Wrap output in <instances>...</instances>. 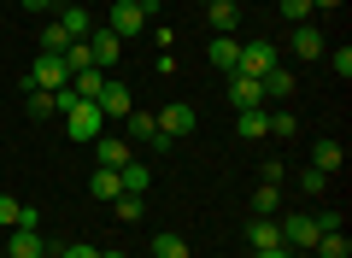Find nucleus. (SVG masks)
Instances as JSON below:
<instances>
[{
  "instance_id": "nucleus-1",
  "label": "nucleus",
  "mask_w": 352,
  "mask_h": 258,
  "mask_svg": "<svg viewBox=\"0 0 352 258\" xmlns=\"http://www.w3.org/2000/svg\"><path fill=\"white\" fill-rule=\"evenodd\" d=\"M59 118H65V136H71V141H94V136H106V118H100V106H94V100H71Z\"/></svg>"
},
{
  "instance_id": "nucleus-2",
  "label": "nucleus",
  "mask_w": 352,
  "mask_h": 258,
  "mask_svg": "<svg viewBox=\"0 0 352 258\" xmlns=\"http://www.w3.org/2000/svg\"><path fill=\"white\" fill-rule=\"evenodd\" d=\"M18 88H24V94H30V88H47V94H59V88H71V71H65V59H59V53H41V59L30 65V76H24Z\"/></svg>"
},
{
  "instance_id": "nucleus-3",
  "label": "nucleus",
  "mask_w": 352,
  "mask_h": 258,
  "mask_svg": "<svg viewBox=\"0 0 352 258\" xmlns=\"http://www.w3.org/2000/svg\"><path fill=\"white\" fill-rule=\"evenodd\" d=\"M276 223H282V246H288V252L317 246V235H323V217H317V211H288V217H276Z\"/></svg>"
},
{
  "instance_id": "nucleus-4",
  "label": "nucleus",
  "mask_w": 352,
  "mask_h": 258,
  "mask_svg": "<svg viewBox=\"0 0 352 258\" xmlns=\"http://www.w3.org/2000/svg\"><path fill=\"white\" fill-rule=\"evenodd\" d=\"M124 129H129V147H153V153H170V136H159V118L153 111H129L124 118Z\"/></svg>"
},
{
  "instance_id": "nucleus-5",
  "label": "nucleus",
  "mask_w": 352,
  "mask_h": 258,
  "mask_svg": "<svg viewBox=\"0 0 352 258\" xmlns=\"http://www.w3.org/2000/svg\"><path fill=\"white\" fill-rule=\"evenodd\" d=\"M94 106H100L106 123H124L129 111H135V94H129V83H112V76H106V88H100V100H94Z\"/></svg>"
},
{
  "instance_id": "nucleus-6",
  "label": "nucleus",
  "mask_w": 352,
  "mask_h": 258,
  "mask_svg": "<svg viewBox=\"0 0 352 258\" xmlns=\"http://www.w3.org/2000/svg\"><path fill=\"white\" fill-rule=\"evenodd\" d=\"M270 65H282L276 41H241V65H235L241 76H264V71H270Z\"/></svg>"
},
{
  "instance_id": "nucleus-7",
  "label": "nucleus",
  "mask_w": 352,
  "mask_h": 258,
  "mask_svg": "<svg viewBox=\"0 0 352 258\" xmlns=\"http://www.w3.org/2000/svg\"><path fill=\"white\" fill-rule=\"evenodd\" d=\"M147 24H153V18L141 12V6H129V0H112V12H106V30H112L118 41H124V36H141Z\"/></svg>"
},
{
  "instance_id": "nucleus-8",
  "label": "nucleus",
  "mask_w": 352,
  "mask_h": 258,
  "mask_svg": "<svg viewBox=\"0 0 352 258\" xmlns=\"http://www.w3.org/2000/svg\"><path fill=\"white\" fill-rule=\"evenodd\" d=\"M194 123H200V111H194L188 100H170V106L159 111V136H170V141H176V136H188Z\"/></svg>"
},
{
  "instance_id": "nucleus-9",
  "label": "nucleus",
  "mask_w": 352,
  "mask_h": 258,
  "mask_svg": "<svg viewBox=\"0 0 352 258\" xmlns=\"http://www.w3.org/2000/svg\"><path fill=\"white\" fill-rule=\"evenodd\" d=\"M88 147H94V159H100V171H124V164L135 159L124 136H94V141H88Z\"/></svg>"
},
{
  "instance_id": "nucleus-10",
  "label": "nucleus",
  "mask_w": 352,
  "mask_h": 258,
  "mask_svg": "<svg viewBox=\"0 0 352 258\" xmlns=\"http://www.w3.org/2000/svg\"><path fill=\"white\" fill-rule=\"evenodd\" d=\"M323 53H329L323 30H317V24H294V59H300V65H311V59H323Z\"/></svg>"
},
{
  "instance_id": "nucleus-11",
  "label": "nucleus",
  "mask_w": 352,
  "mask_h": 258,
  "mask_svg": "<svg viewBox=\"0 0 352 258\" xmlns=\"http://www.w3.org/2000/svg\"><path fill=\"white\" fill-rule=\"evenodd\" d=\"M88 53H94V71H112L118 53H124V41H118L112 30H88Z\"/></svg>"
},
{
  "instance_id": "nucleus-12",
  "label": "nucleus",
  "mask_w": 352,
  "mask_h": 258,
  "mask_svg": "<svg viewBox=\"0 0 352 258\" xmlns=\"http://www.w3.org/2000/svg\"><path fill=\"white\" fill-rule=\"evenodd\" d=\"M229 106H235V111H247V106H264V83H258V76H229Z\"/></svg>"
},
{
  "instance_id": "nucleus-13",
  "label": "nucleus",
  "mask_w": 352,
  "mask_h": 258,
  "mask_svg": "<svg viewBox=\"0 0 352 258\" xmlns=\"http://www.w3.org/2000/svg\"><path fill=\"white\" fill-rule=\"evenodd\" d=\"M206 59H212V71L235 76V65H241V41H235V36H212V47H206Z\"/></svg>"
},
{
  "instance_id": "nucleus-14",
  "label": "nucleus",
  "mask_w": 352,
  "mask_h": 258,
  "mask_svg": "<svg viewBox=\"0 0 352 258\" xmlns=\"http://www.w3.org/2000/svg\"><path fill=\"white\" fill-rule=\"evenodd\" d=\"M241 12H247V6H235V0H212V6H206V24H212L217 36H235V30H241Z\"/></svg>"
},
{
  "instance_id": "nucleus-15",
  "label": "nucleus",
  "mask_w": 352,
  "mask_h": 258,
  "mask_svg": "<svg viewBox=\"0 0 352 258\" xmlns=\"http://www.w3.org/2000/svg\"><path fill=\"white\" fill-rule=\"evenodd\" d=\"M258 83H264V100H276V106H288V100H294V71H288V65H270Z\"/></svg>"
},
{
  "instance_id": "nucleus-16",
  "label": "nucleus",
  "mask_w": 352,
  "mask_h": 258,
  "mask_svg": "<svg viewBox=\"0 0 352 258\" xmlns=\"http://www.w3.org/2000/svg\"><path fill=\"white\" fill-rule=\"evenodd\" d=\"M6 258H47V241H41V229H12V241H6Z\"/></svg>"
},
{
  "instance_id": "nucleus-17",
  "label": "nucleus",
  "mask_w": 352,
  "mask_h": 258,
  "mask_svg": "<svg viewBox=\"0 0 352 258\" xmlns=\"http://www.w3.org/2000/svg\"><path fill=\"white\" fill-rule=\"evenodd\" d=\"M53 24H59V36H65V41H82L88 30H94V18H88L82 6H59V18H53Z\"/></svg>"
},
{
  "instance_id": "nucleus-18",
  "label": "nucleus",
  "mask_w": 352,
  "mask_h": 258,
  "mask_svg": "<svg viewBox=\"0 0 352 258\" xmlns=\"http://www.w3.org/2000/svg\"><path fill=\"white\" fill-rule=\"evenodd\" d=\"M264 246H282V223H276V217L247 223V252H264Z\"/></svg>"
},
{
  "instance_id": "nucleus-19",
  "label": "nucleus",
  "mask_w": 352,
  "mask_h": 258,
  "mask_svg": "<svg viewBox=\"0 0 352 258\" xmlns=\"http://www.w3.org/2000/svg\"><path fill=\"white\" fill-rule=\"evenodd\" d=\"M340 164H346V147H340V141H317V147H311V171H323V176H335L340 171Z\"/></svg>"
},
{
  "instance_id": "nucleus-20",
  "label": "nucleus",
  "mask_w": 352,
  "mask_h": 258,
  "mask_svg": "<svg viewBox=\"0 0 352 258\" xmlns=\"http://www.w3.org/2000/svg\"><path fill=\"white\" fill-rule=\"evenodd\" d=\"M235 129H241L247 141L270 136V111H264V106H247V111H235Z\"/></svg>"
},
{
  "instance_id": "nucleus-21",
  "label": "nucleus",
  "mask_w": 352,
  "mask_h": 258,
  "mask_svg": "<svg viewBox=\"0 0 352 258\" xmlns=\"http://www.w3.org/2000/svg\"><path fill=\"white\" fill-rule=\"evenodd\" d=\"M88 194L100 200V206H112V200L124 194V176H118V171H94V176H88Z\"/></svg>"
},
{
  "instance_id": "nucleus-22",
  "label": "nucleus",
  "mask_w": 352,
  "mask_h": 258,
  "mask_svg": "<svg viewBox=\"0 0 352 258\" xmlns=\"http://www.w3.org/2000/svg\"><path fill=\"white\" fill-rule=\"evenodd\" d=\"M24 111H30L36 123L59 118V94H47V88H30V94H24Z\"/></svg>"
},
{
  "instance_id": "nucleus-23",
  "label": "nucleus",
  "mask_w": 352,
  "mask_h": 258,
  "mask_svg": "<svg viewBox=\"0 0 352 258\" xmlns=\"http://www.w3.org/2000/svg\"><path fill=\"white\" fill-rule=\"evenodd\" d=\"M282 211V188L276 182H258L252 188V217H276Z\"/></svg>"
},
{
  "instance_id": "nucleus-24",
  "label": "nucleus",
  "mask_w": 352,
  "mask_h": 258,
  "mask_svg": "<svg viewBox=\"0 0 352 258\" xmlns=\"http://www.w3.org/2000/svg\"><path fill=\"white\" fill-rule=\"evenodd\" d=\"M118 176H124V194H147L153 188V164H141V159H129Z\"/></svg>"
},
{
  "instance_id": "nucleus-25",
  "label": "nucleus",
  "mask_w": 352,
  "mask_h": 258,
  "mask_svg": "<svg viewBox=\"0 0 352 258\" xmlns=\"http://www.w3.org/2000/svg\"><path fill=\"white\" fill-rule=\"evenodd\" d=\"M100 88H106V71H76L71 76V94L76 100H100Z\"/></svg>"
},
{
  "instance_id": "nucleus-26",
  "label": "nucleus",
  "mask_w": 352,
  "mask_h": 258,
  "mask_svg": "<svg viewBox=\"0 0 352 258\" xmlns=\"http://www.w3.org/2000/svg\"><path fill=\"white\" fill-rule=\"evenodd\" d=\"M317 258H352V241L340 229H323L317 235Z\"/></svg>"
},
{
  "instance_id": "nucleus-27",
  "label": "nucleus",
  "mask_w": 352,
  "mask_h": 258,
  "mask_svg": "<svg viewBox=\"0 0 352 258\" xmlns=\"http://www.w3.org/2000/svg\"><path fill=\"white\" fill-rule=\"evenodd\" d=\"M59 59H65V71H71V76H76V71H94V53H88V36H82V41H71V47H65Z\"/></svg>"
},
{
  "instance_id": "nucleus-28",
  "label": "nucleus",
  "mask_w": 352,
  "mask_h": 258,
  "mask_svg": "<svg viewBox=\"0 0 352 258\" xmlns=\"http://www.w3.org/2000/svg\"><path fill=\"white\" fill-rule=\"evenodd\" d=\"M112 211H118L124 223H141V211H147V194H118V200H112Z\"/></svg>"
},
{
  "instance_id": "nucleus-29",
  "label": "nucleus",
  "mask_w": 352,
  "mask_h": 258,
  "mask_svg": "<svg viewBox=\"0 0 352 258\" xmlns=\"http://www.w3.org/2000/svg\"><path fill=\"white\" fill-rule=\"evenodd\" d=\"M153 258H188V241L182 235H153Z\"/></svg>"
},
{
  "instance_id": "nucleus-30",
  "label": "nucleus",
  "mask_w": 352,
  "mask_h": 258,
  "mask_svg": "<svg viewBox=\"0 0 352 258\" xmlns=\"http://www.w3.org/2000/svg\"><path fill=\"white\" fill-rule=\"evenodd\" d=\"M47 258H100V246H88V241H71V246H47Z\"/></svg>"
},
{
  "instance_id": "nucleus-31",
  "label": "nucleus",
  "mask_w": 352,
  "mask_h": 258,
  "mask_svg": "<svg viewBox=\"0 0 352 258\" xmlns=\"http://www.w3.org/2000/svg\"><path fill=\"white\" fill-rule=\"evenodd\" d=\"M294 129H300V118H294L288 106H276V111H270V136H294Z\"/></svg>"
},
{
  "instance_id": "nucleus-32",
  "label": "nucleus",
  "mask_w": 352,
  "mask_h": 258,
  "mask_svg": "<svg viewBox=\"0 0 352 258\" xmlns=\"http://www.w3.org/2000/svg\"><path fill=\"white\" fill-rule=\"evenodd\" d=\"M282 18L288 24H311V0H282Z\"/></svg>"
},
{
  "instance_id": "nucleus-33",
  "label": "nucleus",
  "mask_w": 352,
  "mask_h": 258,
  "mask_svg": "<svg viewBox=\"0 0 352 258\" xmlns=\"http://www.w3.org/2000/svg\"><path fill=\"white\" fill-rule=\"evenodd\" d=\"M323 188H329V176H323V171H311V164H305V171H300V194H323Z\"/></svg>"
},
{
  "instance_id": "nucleus-34",
  "label": "nucleus",
  "mask_w": 352,
  "mask_h": 258,
  "mask_svg": "<svg viewBox=\"0 0 352 258\" xmlns=\"http://www.w3.org/2000/svg\"><path fill=\"white\" fill-rule=\"evenodd\" d=\"M65 47H71V41L59 36V24H47V30H41V53H65Z\"/></svg>"
},
{
  "instance_id": "nucleus-35",
  "label": "nucleus",
  "mask_w": 352,
  "mask_h": 258,
  "mask_svg": "<svg viewBox=\"0 0 352 258\" xmlns=\"http://www.w3.org/2000/svg\"><path fill=\"white\" fill-rule=\"evenodd\" d=\"M329 65H335V76L346 83V76H352V47H335V53H329Z\"/></svg>"
},
{
  "instance_id": "nucleus-36",
  "label": "nucleus",
  "mask_w": 352,
  "mask_h": 258,
  "mask_svg": "<svg viewBox=\"0 0 352 258\" xmlns=\"http://www.w3.org/2000/svg\"><path fill=\"white\" fill-rule=\"evenodd\" d=\"M282 176H288V171H282V159H264V164H258V182H276V188H282Z\"/></svg>"
},
{
  "instance_id": "nucleus-37",
  "label": "nucleus",
  "mask_w": 352,
  "mask_h": 258,
  "mask_svg": "<svg viewBox=\"0 0 352 258\" xmlns=\"http://www.w3.org/2000/svg\"><path fill=\"white\" fill-rule=\"evenodd\" d=\"M12 223H18V200L0 194V229H12Z\"/></svg>"
},
{
  "instance_id": "nucleus-38",
  "label": "nucleus",
  "mask_w": 352,
  "mask_h": 258,
  "mask_svg": "<svg viewBox=\"0 0 352 258\" xmlns=\"http://www.w3.org/2000/svg\"><path fill=\"white\" fill-rule=\"evenodd\" d=\"M12 229H41V211H36V206H18V223H12Z\"/></svg>"
},
{
  "instance_id": "nucleus-39",
  "label": "nucleus",
  "mask_w": 352,
  "mask_h": 258,
  "mask_svg": "<svg viewBox=\"0 0 352 258\" xmlns=\"http://www.w3.org/2000/svg\"><path fill=\"white\" fill-rule=\"evenodd\" d=\"M247 258H294L288 246H264V252H247Z\"/></svg>"
},
{
  "instance_id": "nucleus-40",
  "label": "nucleus",
  "mask_w": 352,
  "mask_h": 258,
  "mask_svg": "<svg viewBox=\"0 0 352 258\" xmlns=\"http://www.w3.org/2000/svg\"><path fill=\"white\" fill-rule=\"evenodd\" d=\"M129 6H141L147 18H159V0H129Z\"/></svg>"
},
{
  "instance_id": "nucleus-41",
  "label": "nucleus",
  "mask_w": 352,
  "mask_h": 258,
  "mask_svg": "<svg viewBox=\"0 0 352 258\" xmlns=\"http://www.w3.org/2000/svg\"><path fill=\"white\" fill-rule=\"evenodd\" d=\"M47 6H53V0H24V12H47Z\"/></svg>"
},
{
  "instance_id": "nucleus-42",
  "label": "nucleus",
  "mask_w": 352,
  "mask_h": 258,
  "mask_svg": "<svg viewBox=\"0 0 352 258\" xmlns=\"http://www.w3.org/2000/svg\"><path fill=\"white\" fill-rule=\"evenodd\" d=\"M335 6H340V0H311V12H335Z\"/></svg>"
},
{
  "instance_id": "nucleus-43",
  "label": "nucleus",
  "mask_w": 352,
  "mask_h": 258,
  "mask_svg": "<svg viewBox=\"0 0 352 258\" xmlns=\"http://www.w3.org/2000/svg\"><path fill=\"white\" fill-rule=\"evenodd\" d=\"M100 258H129V252H118V246H106V252H100Z\"/></svg>"
},
{
  "instance_id": "nucleus-44",
  "label": "nucleus",
  "mask_w": 352,
  "mask_h": 258,
  "mask_svg": "<svg viewBox=\"0 0 352 258\" xmlns=\"http://www.w3.org/2000/svg\"><path fill=\"white\" fill-rule=\"evenodd\" d=\"M194 6H200V12H206V6H212V0H194Z\"/></svg>"
},
{
  "instance_id": "nucleus-45",
  "label": "nucleus",
  "mask_w": 352,
  "mask_h": 258,
  "mask_svg": "<svg viewBox=\"0 0 352 258\" xmlns=\"http://www.w3.org/2000/svg\"><path fill=\"white\" fill-rule=\"evenodd\" d=\"M53 6H76V0H53Z\"/></svg>"
},
{
  "instance_id": "nucleus-46",
  "label": "nucleus",
  "mask_w": 352,
  "mask_h": 258,
  "mask_svg": "<svg viewBox=\"0 0 352 258\" xmlns=\"http://www.w3.org/2000/svg\"><path fill=\"white\" fill-rule=\"evenodd\" d=\"M235 6H247V0H235Z\"/></svg>"
},
{
  "instance_id": "nucleus-47",
  "label": "nucleus",
  "mask_w": 352,
  "mask_h": 258,
  "mask_svg": "<svg viewBox=\"0 0 352 258\" xmlns=\"http://www.w3.org/2000/svg\"><path fill=\"white\" fill-rule=\"evenodd\" d=\"M0 258H6V252H0Z\"/></svg>"
}]
</instances>
